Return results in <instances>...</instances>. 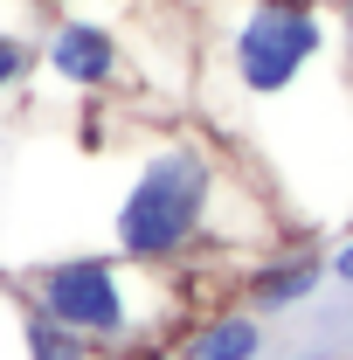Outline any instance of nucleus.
Here are the masks:
<instances>
[{
    "label": "nucleus",
    "mask_w": 353,
    "mask_h": 360,
    "mask_svg": "<svg viewBox=\"0 0 353 360\" xmlns=\"http://www.w3.org/2000/svg\"><path fill=\"white\" fill-rule=\"evenodd\" d=\"M326 277H333L340 291H353V229L333 243V250H326Z\"/></svg>",
    "instance_id": "obj_9"
},
{
    "label": "nucleus",
    "mask_w": 353,
    "mask_h": 360,
    "mask_svg": "<svg viewBox=\"0 0 353 360\" xmlns=\"http://www.w3.org/2000/svg\"><path fill=\"white\" fill-rule=\"evenodd\" d=\"M236 208L277 201L208 125H160L111 201V250L153 270H174L208 250H264L250 229H236Z\"/></svg>",
    "instance_id": "obj_2"
},
{
    "label": "nucleus",
    "mask_w": 353,
    "mask_h": 360,
    "mask_svg": "<svg viewBox=\"0 0 353 360\" xmlns=\"http://www.w3.org/2000/svg\"><path fill=\"white\" fill-rule=\"evenodd\" d=\"M35 77L63 97H84V104H118L139 97V70L132 49L111 21H97L84 7H49L42 28H35Z\"/></svg>",
    "instance_id": "obj_4"
},
{
    "label": "nucleus",
    "mask_w": 353,
    "mask_h": 360,
    "mask_svg": "<svg viewBox=\"0 0 353 360\" xmlns=\"http://www.w3.org/2000/svg\"><path fill=\"white\" fill-rule=\"evenodd\" d=\"M21 347H28V360H111L104 347H90L84 333L56 326V319L35 312V305H28V319H21Z\"/></svg>",
    "instance_id": "obj_7"
},
{
    "label": "nucleus",
    "mask_w": 353,
    "mask_h": 360,
    "mask_svg": "<svg viewBox=\"0 0 353 360\" xmlns=\"http://www.w3.org/2000/svg\"><path fill=\"white\" fill-rule=\"evenodd\" d=\"M319 284H326V250L319 243H270L243 270V305L257 319H284L305 298H319Z\"/></svg>",
    "instance_id": "obj_5"
},
{
    "label": "nucleus",
    "mask_w": 353,
    "mask_h": 360,
    "mask_svg": "<svg viewBox=\"0 0 353 360\" xmlns=\"http://www.w3.org/2000/svg\"><path fill=\"white\" fill-rule=\"evenodd\" d=\"M28 305L118 360V354H139V347H167L174 284H160L153 264H132L118 250H84V257H56V264L35 270Z\"/></svg>",
    "instance_id": "obj_3"
},
{
    "label": "nucleus",
    "mask_w": 353,
    "mask_h": 360,
    "mask_svg": "<svg viewBox=\"0 0 353 360\" xmlns=\"http://www.w3.org/2000/svg\"><path fill=\"white\" fill-rule=\"evenodd\" d=\"M291 360H312V354H291Z\"/></svg>",
    "instance_id": "obj_10"
},
{
    "label": "nucleus",
    "mask_w": 353,
    "mask_h": 360,
    "mask_svg": "<svg viewBox=\"0 0 353 360\" xmlns=\"http://www.w3.org/2000/svg\"><path fill=\"white\" fill-rule=\"evenodd\" d=\"M35 77V28L28 21H0V104L21 97Z\"/></svg>",
    "instance_id": "obj_8"
},
{
    "label": "nucleus",
    "mask_w": 353,
    "mask_h": 360,
    "mask_svg": "<svg viewBox=\"0 0 353 360\" xmlns=\"http://www.w3.org/2000/svg\"><path fill=\"white\" fill-rule=\"evenodd\" d=\"M174 360H264V319L250 312V305L201 312L174 340Z\"/></svg>",
    "instance_id": "obj_6"
},
{
    "label": "nucleus",
    "mask_w": 353,
    "mask_h": 360,
    "mask_svg": "<svg viewBox=\"0 0 353 360\" xmlns=\"http://www.w3.org/2000/svg\"><path fill=\"white\" fill-rule=\"evenodd\" d=\"M194 111L270 187L284 222H353V21L326 0H187Z\"/></svg>",
    "instance_id": "obj_1"
}]
</instances>
